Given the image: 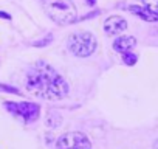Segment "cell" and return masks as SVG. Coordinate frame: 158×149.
<instances>
[{"label":"cell","mask_w":158,"mask_h":149,"mask_svg":"<svg viewBox=\"0 0 158 149\" xmlns=\"http://www.w3.org/2000/svg\"><path fill=\"white\" fill-rule=\"evenodd\" d=\"M92 144L89 138L81 132H68L59 137L56 149H90Z\"/></svg>","instance_id":"cell-5"},{"label":"cell","mask_w":158,"mask_h":149,"mask_svg":"<svg viewBox=\"0 0 158 149\" xmlns=\"http://www.w3.org/2000/svg\"><path fill=\"white\" fill-rule=\"evenodd\" d=\"M124 62H126L127 65H133V64L136 62V56H135L133 53L127 51V53H124Z\"/></svg>","instance_id":"cell-10"},{"label":"cell","mask_w":158,"mask_h":149,"mask_svg":"<svg viewBox=\"0 0 158 149\" xmlns=\"http://www.w3.org/2000/svg\"><path fill=\"white\" fill-rule=\"evenodd\" d=\"M27 89L44 100H62L68 93V84L45 62H37L27 74Z\"/></svg>","instance_id":"cell-1"},{"label":"cell","mask_w":158,"mask_h":149,"mask_svg":"<svg viewBox=\"0 0 158 149\" xmlns=\"http://www.w3.org/2000/svg\"><path fill=\"white\" fill-rule=\"evenodd\" d=\"M5 107L20 117L25 123H33L39 118V113H40V107L37 104H33V103H5Z\"/></svg>","instance_id":"cell-4"},{"label":"cell","mask_w":158,"mask_h":149,"mask_svg":"<svg viewBox=\"0 0 158 149\" xmlns=\"http://www.w3.org/2000/svg\"><path fill=\"white\" fill-rule=\"evenodd\" d=\"M0 17H5V19H10V16H8V14H5V13H0Z\"/></svg>","instance_id":"cell-13"},{"label":"cell","mask_w":158,"mask_h":149,"mask_svg":"<svg viewBox=\"0 0 158 149\" xmlns=\"http://www.w3.org/2000/svg\"><path fill=\"white\" fill-rule=\"evenodd\" d=\"M143 3L146 5L147 10H150L153 14L158 16V0H143Z\"/></svg>","instance_id":"cell-9"},{"label":"cell","mask_w":158,"mask_h":149,"mask_svg":"<svg viewBox=\"0 0 158 149\" xmlns=\"http://www.w3.org/2000/svg\"><path fill=\"white\" fill-rule=\"evenodd\" d=\"M135 45H136V39H135L133 36H119V37L115 40L113 48H115L116 51H119V53L124 54V53L130 51Z\"/></svg>","instance_id":"cell-7"},{"label":"cell","mask_w":158,"mask_h":149,"mask_svg":"<svg viewBox=\"0 0 158 149\" xmlns=\"http://www.w3.org/2000/svg\"><path fill=\"white\" fill-rule=\"evenodd\" d=\"M68 48L79 57H87L96 50V39L92 33L87 31L76 33L68 37Z\"/></svg>","instance_id":"cell-3"},{"label":"cell","mask_w":158,"mask_h":149,"mask_svg":"<svg viewBox=\"0 0 158 149\" xmlns=\"http://www.w3.org/2000/svg\"><path fill=\"white\" fill-rule=\"evenodd\" d=\"M126 28H127V22L121 16H112V17H109L104 22V31L107 34H110V36L121 34Z\"/></svg>","instance_id":"cell-6"},{"label":"cell","mask_w":158,"mask_h":149,"mask_svg":"<svg viewBox=\"0 0 158 149\" xmlns=\"http://www.w3.org/2000/svg\"><path fill=\"white\" fill-rule=\"evenodd\" d=\"M0 90H6V92H13V93H19V90H17V89H14V87H6L5 84H0Z\"/></svg>","instance_id":"cell-11"},{"label":"cell","mask_w":158,"mask_h":149,"mask_svg":"<svg viewBox=\"0 0 158 149\" xmlns=\"http://www.w3.org/2000/svg\"><path fill=\"white\" fill-rule=\"evenodd\" d=\"M44 8L51 20L68 25L76 20V6L71 0H44Z\"/></svg>","instance_id":"cell-2"},{"label":"cell","mask_w":158,"mask_h":149,"mask_svg":"<svg viewBox=\"0 0 158 149\" xmlns=\"http://www.w3.org/2000/svg\"><path fill=\"white\" fill-rule=\"evenodd\" d=\"M129 11H130L132 14H135V16H139V17L144 19L146 22H156V20H158V16L153 14V13H152L150 10H147V8H141V6L132 5V6H129Z\"/></svg>","instance_id":"cell-8"},{"label":"cell","mask_w":158,"mask_h":149,"mask_svg":"<svg viewBox=\"0 0 158 149\" xmlns=\"http://www.w3.org/2000/svg\"><path fill=\"white\" fill-rule=\"evenodd\" d=\"M87 3H89V5H90V6H93V5H95V3H96V0H89V2H87Z\"/></svg>","instance_id":"cell-12"}]
</instances>
